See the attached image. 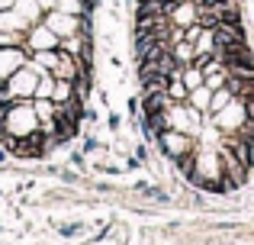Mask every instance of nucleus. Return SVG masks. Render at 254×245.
<instances>
[{"label": "nucleus", "mask_w": 254, "mask_h": 245, "mask_svg": "<svg viewBox=\"0 0 254 245\" xmlns=\"http://www.w3.org/2000/svg\"><path fill=\"white\" fill-rule=\"evenodd\" d=\"M168 103H171V94H168V90H145V97H142V110H145V113L168 110Z\"/></svg>", "instance_id": "obj_2"}, {"label": "nucleus", "mask_w": 254, "mask_h": 245, "mask_svg": "<svg viewBox=\"0 0 254 245\" xmlns=\"http://www.w3.org/2000/svg\"><path fill=\"white\" fill-rule=\"evenodd\" d=\"M212 36V45H235V42H245V29H242V23H219L216 29L209 32Z\"/></svg>", "instance_id": "obj_1"}]
</instances>
